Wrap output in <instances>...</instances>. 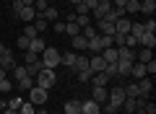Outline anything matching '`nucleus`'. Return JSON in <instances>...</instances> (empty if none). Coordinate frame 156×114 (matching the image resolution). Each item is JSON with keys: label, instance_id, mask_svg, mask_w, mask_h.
I'll list each match as a JSON object with an SVG mask.
<instances>
[{"label": "nucleus", "instance_id": "f257e3e1", "mask_svg": "<svg viewBox=\"0 0 156 114\" xmlns=\"http://www.w3.org/2000/svg\"><path fill=\"white\" fill-rule=\"evenodd\" d=\"M39 60H42V67H47V70H55V67L60 65V49H55V47H44V52L39 54Z\"/></svg>", "mask_w": 156, "mask_h": 114}, {"label": "nucleus", "instance_id": "f03ea898", "mask_svg": "<svg viewBox=\"0 0 156 114\" xmlns=\"http://www.w3.org/2000/svg\"><path fill=\"white\" fill-rule=\"evenodd\" d=\"M34 78H37V83H34V86L44 88V91H50V88L57 83V75H55V70H47V67H42V70H39Z\"/></svg>", "mask_w": 156, "mask_h": 114}, {"label": "nucleus", "instance_id": "7ed1b4c3", "mask_svg": "<svg viewBox=\"0 0 156 114\" xmlns=\"http://www.w3.org/2000/svg\"><path fill=\"white\" fill-rule=\"evenodd\" d=\"M26 93H29V98H26V101H31L34 106H44V104H47V91H44V88L31 86Z\"/></svg>", "mask_w": 156, "mask_h": 114}, {"label": "nucleus", "instance_id": "20e7f679", "mask_svg": "<svg viewBox=\"0 0 156 114\" xmlns=\"http://www.w3.org/2000/svg\"><path fill=\"white\" fill-rule=\"evenodd\" d=\"M109 98V91H107V86H94V91H91V101H96L101 106V104Z\"/></svg>", "mask_w": 156, "mask_h": 114}, {"label": "nucleus", "instance_id": "39448f33", "mask_svg": "<svg viewBox=\"0 0 156 114\" xmlns=\"http://www.w3.org/2000/svg\"><path fill=\"white\" fill-rule=\"evenodd\" d=\"M96 31H99V36H115V23H109L107 18H101L99 23H96Z\"/></svg>", "mask_w": 156, "mask_h": 114}, {"label": "nucleus", "instance_id": "423d86ee", "mask_svg": "<svg viewBox=\"0 0 156 114\" xmlns=\"http://www.w3.org/2000/svg\"><path fill=\"white\" fill-rule=\"evenodd\" d=\"M0 67H3V70H13V67H16V57H13L11 49H5V52L0 54Z\"/></svg>", "mask_w": 156, "mask_h": 114}, {"label": "nucleus", "instance_id": "0eeeda50", "mask_svg": "<svg viewBox=\"0 0 156 114\" xmlns=\"http://www.w3.org/2000/svg\"><path fill=\"white\" fill-rule=\"evenodd\" d=\"M107 101H112L115 106H122V101H125V91H122V86H115V88H112Z\"/></svg>", "mask_w": 156, "mask_h": 114}, {"label": "nucleus", "instance_id": "6e6552de", "mask_svg": "<svg viewBox=\"0 0 156 114\" xmlns=\"http://www.w3.org/2000/svg\"><path fill=\"white\" fill-rule=\"evenodd\" d=\"M109 11H112V3H96V8L91 11V16H94L96 21H101V18H104Z\"/></svg>", "mask_w": 156, "mask_h": 114}, {"label": "nucleus", "instance_id": "1a4fd4ad", "mask_svg": "<svg viewBox=\"0 0 156 114\" xmlns=\"http://www.w3.org/2000/svg\"><path fill=\"white\" fill-rule=\"evenodd\" d=\"M104 65H107V62L101 60V54H91V57H89V70L91 73H101Z\"/></svg>", "mask_w": 156, "mask_h": 114}, {"label": "nucleus", "instance_id": "9d476101", "mask_svg": "<svg viewBox=\"0 0 156 114\" xmlns=\"http://www.w3.org/2000/svg\"><path fill=\"white\" fill-rule=\"evenodd\" d=\"M130 18L128 16H122V18H117L115 21V34H130Z\"/></svg>", "mask_w": 156, "mask_h": 114}, {"label": "nucleus", "instance_id": "9b49d317", "mask_svg": "<svg viewBox=\"0 0 156 114\" xmlns=\"http://www.w3.org/2000/svg\"><path fill=\"white\" fill-rule=\"evenodd\" d=\"M81 114H101V106L96 101H81Z\"/></svg>", "mask_w": 156, "mask_h": 114}, {"label": "nucleus", "instance_id": "f8f14e48", "mask_svg": "<svg viewBox=\"0 0 156 114\" xmlns=\"http://www.w3.org/2000/svg\"><path fill=\"white\" fill-rule=\"evenodd\" d=\"M44 47H47V44H44V39H42V36H34L31 42H29V49H26V52L42 54V52H44Z\"/></svg>", "mask_w": 156, "mask_h": 114}, {"label": "nucleus", "instance_id": "ddd939ff", "mask_svg": "<svg viewBox=\"0 0 156 114\" xmlns=\"http://www.w3.org/2000/svg\"><path fill=\"white\" fill-rule=\"evenodd\" d=\"M115 49H117V60L135 62V49H130V47H115Z\"/></svg>", "mask_w": 156, "mask_h": 114}, {"label": "nucleus", "instance_id": "4468645a", "mask_svg": "<svg viewBox=\"0 0 156 114\" xmlns=\"http://www.w3.org/2000/svg\"><path fill=\"white\" fill-rule=\"evenodd\" d=\"M70 44H73V49H76V52H83V49L89 47V39H86L83 34H78V36H70Z\"/></svg>", "mask_w": 156, "mask_h": 114}, {"label": "nucleus", "instance_id": "2eb2a0df", "mask_svg": "<svg viewBox=\"0 0 156 114\" xmlns=\"http://www.w3.org/2000/svg\"><path fill=\"white\" fill-rule=\"evenodd\" d=\"M138 44H140V47H146V49H154L156 47V36H154V34H140V36H138Z\"/></svg>", "mask_w": 156, "mask_h": 114}, {"label": "nucleus", "instance_id": "dca6fc26", "mask_svg": "<svg viewBox=\"0 0 156 114\" xmlns=\"http://www.w3.org/2000/svg\"><path fill=\"white\" fill-rule=\"evenodd\" d=\"M18 18L26 23H34V18H37V11H34V5H23V11L18 13Z\"/></svg>", "mask_w": 156, "mask_h": 114}, {"label": "nucleus", "instance_id": "f3484780", "mask_svg": "<svg viewBox=\"0 0 156 114\" xmlns=\"http://www.w3.org/2000/svg\"><path fill=\"white\" fill-rule=\"evenodd\" d=\"M130 75H133L135 81L146 78V65H143V62H133V67H130Z\"/></svg>", "mask_w": 156, "mask_h": 114}, {"label": "nucleus", "instance_id": "a211bd4d", "mask_svg": "<svg viewBox=\"0 0 156 114\" xmlns=\"http://www.w3.org/2000/svg\"><path fill=\"white\" fill-rule=\"evenodd\" d=\"M122 91H125V98H138V83H135V81H130L128 83V86H122Z\"/></svg>", "mask_w": 156, "mask_h": 114}, {"label": "nucleus", "instance_id": "6ab92c4d", "mask_svg": "<svg viewBox=\"0 0 156 114\" xmlns=\"http://www.w3.org/2000/svg\"><path fill=\"white\" fill-rule=\"evenodd\" d=\"M65 114H81V101L78 98H68L65 101Z\"/></svg>", "mask_w": 156, "mask_h": 114}, {"label": "nucleus", "instance_id": "aec40b11", "mask_svg": "<svg viewBox=\"0 0 156 114\" xmlns=\"http://www.w3.org/2000/svg\"><path fill=\"white\" fill-rule=\"evenodd\" d=\"M148 60H154V49H140V52H135V62H143V65H146V62H148Z\"/></svg>", "mask_w": 156, "mask_h": 114}, {"label": "nucleus", "instance_id": "412c9836", "mask_svg": "<svg viewBox=\"0 0 156 114\" xmlns=\"http://www.w3.org/2000/svg\"><path fill=\"white\" fill-rule=\"evenodd\" d=\"M140 13V0H128L125 3V16H135Z\"/></svg>", "mask_w": 156, "mask_h": 114}, {"label": "nucleus", "instance_id": "4be33fe9", "mask_svg": "<svg viewBox=\"0 0 156 114\" xmlns=\"http://www.w3.org/2000/svg\"><path fill=\"white\" fill-rule=\"evenodd\" d=\"M107 81H109V75H107V73L101 70V73H94L89 83H91V86H107Z\"/></svg>", "mask_w": 156, "mask_h": 114}, {"label": "nucleus", "instance_id": "5701e85b", "mask_svg": "<svg viewBox=\"0 0 156 114\" xmlns=\"http://www.w3.org/2000/svg\"><path fill=\"white\" fill-rule=\"evenodd\" d=\"M37 16H42V18H44L47 23H55V21H57V16H60V13H57V8H52V5H50V8H47L44 13H37Z\"/></svg>", "mask_w": 156, "mask_h": 114}, {"label": "nucleus", "instance_id": "b1692460", "mask_svg": "<svg viewBox=\"0 0 156 114\" xmlns=\"http://www.w3.org/2000/svg\"><path fill=\"white\" fill-rule=\"evenodd\" d=\"M101 60H104V62H117V49L115 47H107V49H101Z\"/></svg>", "mask_w": 156, "mask_h": 114}, {"label": "nucleus", "instance_id": "393cba45", "mask_svg": "<svg viewBox=\"0 0 156 114\" xmlns=\"http://www.w3.org/2000/svg\"><path fill=\"white\" fill-rule=\"evenodd\" d=\"M73 70H76V73H81V70H89V57H81V54H76Z\"/></svg>", "mask_w": 156, "mask_h": 114}, {"label": "nucleus", "instance_id": "a878e982", "mask_svg": "<svg viewBox=\"0 0 156 114\" xmlns=\"http://www.w3.org/2000/svg\"><path fill=\"white\" fill-rule=\"evenodd\" d=\"M86 49H89L91 54H99L101 49H104V47H101V39H99V36H94V39H89V47H86Z\"/></svg>", "mask_w": 156, "mask_h": 114}, {"label": "nucleus", "instance_id": "bb28decb", "mask_svg": "<svg viewBox=\"0 0 156 114\" xmlns=\"http://www.w3.org/2000/svg\"><path fill=\"white\" fill-rule=\"evenodd\" d=\"M154 11H156V0H143V3H140V13H143V16H151Z\"/></svg>", "mask_w": 156, "mask_h": 114}, {"label": "nucleus", "instance_id": "cd10ccee", "mask_svg": "<svg viewBox=\"0 0 156 114\" xmlns=\"http://www.w3.org/2000/svg\"><path fill=\"white\" fill-rule=\"evenodd\" d=\"M76 54H78V52H65V54H60V65L73 67V62H76Z\"/></svg>", "mask_w": 156, "mask_h": 114}, {"label": "nucleus", "instance_id": "c85d7f7f", "mask_svg": "<svg viewBox=\"0 0 156 114\" xmlns=\"http://www.w3.org/2000/svg\"><path fill=\"white\" fill-rule=\"evenodd\" d=\"M65 34L68 36H78V34H81V26H78L76 21H68L65 23Z\"/></svg>", "mask_w": 156, "mask_h": 114}, {"label": "nucleus", "instance_id": "c756f323", "mask_svg": "<svg viewBox=\"0 0 156 114\" xmlns=\"http://www.w3.org/2000/svg\"><path fill=\"white\" fill-rule=\"evenodd\" d=\"M120 109H125V114H128V112H135V109H138V98H125Z\"/></svg>", "mask_w": 156, "mask_h": 114}, {"label": "nucleus", "instance_id": "7c9ffc66", "mask_svg": "<svg viewBox=\"0 0 156 114\" xmlns=\"http://www.w3.org/2000/svg\"><path fill=\"white\" fill-rule=\"evenodd\" d=\"M37 112V106H34L31 101H21V106H18V114H34Z\"/></svg>", "mask_w": 156, "mask_h": 114}, {"label": "nucleus", "instance_id": "2f4dec72", "mask_svg": "<svg viewBox=\"0 0 156 114\" xmlns=\"http://www.w3.org/2000/svg\"><path fill=\"white\" fill-rule=\"evenodd\" d=\"M31 86H34V78H31V75H26V78H21V81H18V88H21V91H29Z\"/></svg>", "mask_w": 156, "mask_h": 114}, {"label": "nucleus", "instance_id": "473e14b6", "mask_svg": "<svg viewBox=\"0 0 156 114\" xmlns=\"http://www.w3.org/2000/svg\"><path fill=\"white\" fill-rule=\"evenodd\" d=\"M39 70H42V60H37V62H31V65H26V73H29V75H31V78L37 75Z\"/></svg>", "mask_w": 156, "mask_h": 114}, {"label": "nucleus", "instance_id": "72a5a7b5", "mask_svg": "<svg viewBox=\"0 0 156 114\" xmlns=\"http://www.w3.org/2000/svg\"><path fill=\"white\" fill-rule=\"evenodd\" d=\"M76 16H91V8L86 3H78L76 5Z\"/></svg>", "mask_w": 156, "mask_h": 114}, {"label": "nucleus", "instance_id": "f704fd0d", "mask_svg": "<svg viewBox=\"0 0 156 114\" xmlns=\"http://www.w3.org/2000/svg\"><path fill=\"white\" fill-rule=\"evenodd\" d=\"M13 75H16V81L26 78V75H29V73H26V65H16V67H13Z\"/></svg>", "mask_w": 156, "mask_h": 114}, {"label": "nucleus", "instance_id": "c9c22d12", "mask_svg": "<svg viewBox=\"0 0 156 114\" xmlns=\"http://www.w3.org/2000/svg\"><path fill=\"white\" fill-rule=\"evenodd\" d=\"M23 36H26V39H34V36H39V31L34 29V23H26V29H23Z\"/></svg>", "mask_w": 156, "mask_h": 114}, {"label": "nucleus", "instance_id": "e433bc0d", "mask_svg": "<svg viewBox=\"0 0 156 114\" xmlns=\"http://www.w3.org/2000/svg\"><path fill=\"white\" fill-rule=\"evenodd\" d=\"M125 47L135 49V47H138V36H133V34H125Z\"/></svg>", "mask_w": 156, "mask_h": 114}, {"label": "nucleus", "instance_id": "4c0bfd02", "mask_svg": "<svg viewBox=\"0 0 156 114\" xmlns=\"http://www.w3.org/2000/svg\"><path fill=\"white\" fill-rule=\"evenodd\" d=\"M91 75H94L91 70H81V73H76V78H78L81 83H89V81H91Z\"/></svg>", "mask_w": 156, "mask_h": 114}, {"label": "nucleus", "instance_id": "58836bf2", "mask_svg": "<svg viewBox=\"0 0 156 114\" xmlns=\"http://www.w3.org/2000/svg\"><path fill=\"white\" fill-rule=\"evenodd\" d=\"M81 34H83L86 39H94V36H99V31H96L94 26H86V29H81Z\"/></svg>", "mask_w": 156, "mask_h": 114}, {"label": "nucleus", "instance_id": "ea45409f", "mask_svg": "<svg viewBox=\"0 0 156 114\" xmlns=\"http://www.w3.org/2000/svg\"><path fill=\"white\" fill-rule=\"evenodd\" d=\"M143 31L146 34H156V21H154V18H148V21L143 23Z\"/></svg>", "mask_w": 156, "mask_h": 114}, {"label": "nucleus", "instance_id": "a19ab883", "mask_svg": "<svg viewBox=\"0 0 156 114\" xmlns=\"http://www.w3.org/2000/svg\"><path fill=\"white\" fill-rule=\"evenodd\" d=\"M47 8H50V5H47V0H34V11H37V13H44Z\"/></svg>", "mask_w": 156, "mask_h": 114}, {"label": "nucleus", "instance_id": "79ce46f5", "mask_svg": "<svg viewBox=\"0 0 156 114\" xmlns=\"http://www.w3.org/2000/svg\"><path fill=\"white\" fill-rule=\"evenodd\" d=\"M0 91H3V93H11L13 91V83L8 81V78H3V81H0Z\"/></svg>", "mask_w": 156, "mask_h": 114}, {"label": "nucleus", "instance_id": "37998d69", "mask_svg": "<svg viewBox=\"0 0 156 114\" xmlns=\"http://www.w3.org/2000/svg\"><path fill=\"white\" fill-rule=\"evenodd\" d=\"M29 42H31V39H26V36H23V34H21V36H18V39H16L18 49H23V52H26V49H29Z\"/></svg>", "mask_w": 156, "mask_h": 114}, {"label": "nucleus", "instance_id": "c03bdc74", "mask_svg": "<svg viewBox=\"0 0 156 114\" xmlns=\"http://www.w3.org/2000/svg\"><path fill=\"white\" fill-rule=\"evenodd\" d=\"M120 112V106H115L112 101H104V114H117Z\"/></svg>", "mask_w": 156, "mask_h": 114}, {"label": "nucleus", "instance_id": "a18cd8bd", "mask_svg": "<svg viewBox=\"0 0 156 114\" xmlns=\"http://www.w3.org/2000/svg\"><path fill=\"white\" fill-rule=\"evenodd\" d=\"M130 34L133 36H140L143 34V23H130Z\"/></svg>", "mask_w": 156, "mask_h": 114}, {"label": "nucleus", "instance_id": "49530a36", "mask_svg": "<svg viewBox=\"0 0 156 114\" xmlns=\"http://www.w3.org/2000/svg\"><path fill=\"white\" fill-rule=\"evenodd\" d=\"M89 18H91V16H76V23H78L81 29H86V26H91V23H89Z\"/></svg>", "mask_w": 156, "mask_h": 114}, {"label": "nucleus", "instance_id": "de8ad7c7", "mask_svg": "<svg viewBox=\"0 0 156 114\" xmlns=\"http://www.w3.org/2000/svg\"><path fill=\"white\" fill-rule=\"evenodd\" d=\"M146 75H156V60H148V62H146Z\"/></svg>", "mask_w": 156, "mask_h": 114}, {"label": "nucleus", "instance_id": "09e8293b", "mask_svg": "<svg viewBox=\"0 0 156 114\" xmlns=\"http://www.w3.org/2000/svg\"><path fill=\"white\" fill-rule=\"evenodd\" d=\"M21 11H23V3L21 0H13V16H18Z\"/></svg>", "mask_w": 156, "mask_h": 114}, {"label": "nucleus", "instance_id": "8fccbe9b", "mask_svg": "<svg viewBox=\"0 0 156 114\" xmlns=\"http://www.w3.org/2000/svg\"><path fill=\"white\" fill-rule=\"evenodd\" d=\"M23 98H8V109H18Z\"/></svg>", "mask_w": 156, "mask_h": 114}, {"label": "nucleus", "instance_id": "3c124183", "mask_svg": "<svg viewBox=\"0 0 156 114\" xmlns=\"http://www.w3.org/2000/svg\"><path fill=\"white\" fill-rule=\"evenodd\" d=\"M52 29H55L57 34H65V23H62V21H55V23H52Z\"/></svg>", "mask_w": 156, "mask_h": 114}, {"label": "nucleus", "instance_id": "603ef678", "mask_svg": "<svg viewBox=\"0 0 156 114\" xmlns=\"http://www.w3.org/2000/svg\"><path fill=\"white\" fill-rule=\"evenodd\" d=\"M39 60V54H34V52H26V65H31V62H37Z\"/></svg>", "mask_w": 156, "mask_h": 114}, {"label": "nucleus", "instance_id": "864d4df0", "mask_svg": "<svg viewBox=\"0 0 156 114\" xmlns=\"http://www.w3.org/2000/svg\"><path fill=\"white\" fill-rule=\"evenodd\" d=\"M109 3H112V8H125L128 0H109Z\"/></svg>", "mask_w": 156, "mask_h": 114}, {"label": "nucleus", "instance_id": "5fc2aeb1", "mask_svg": "<svg viewBox=\"0 0 156 114\" xmlns=\"http://www.w3.org/2000/svg\"><path fill=\"white\" fill-rule=\"evenodd\" d=\"M8 109V98H0V112H5Z\"/></svg>", "mask_w": 156, "mask_h": 114}, {"label": "nucleus", "instance_id": "6e6d98bb", "mask_svg": "<svg viewBox=\"0 0 156 114\" xmlns=\"http://www.w3.org/2000/svg\"><path fill=\"white\" fill-rule=\"evenodd\" d=\"M3 114H18V109H5Z\"/></svg>", "mask_w": 156, "mask_h": 114}, {"label": "nucleus", "instance_id": "4d7b16f0", "mask_svg": "<svg viewBox=\"0 0 156 114\" xmlns=\"http://www.w3.org/2000/svg\"><path fill=\"white\" fill-rule=\"evenodd\" d=\"M21 3L23 5H34V0H21Z\"/></svg>", "mask_w": 156, "mask_h": 114}, {"label": "nucleus", "instance_id": "13d9d810", "mask_svg": "<svg viewBox=\"0 0 156 114\" xmlns=\"http://www.w3.org/2000/svg\"><path fill=\"white\" fill-rule=\"evenodd\" d=\"M5 49H8V47H5V44H3V42H0V54H3V52H5Z\"/></svg>", "mask_w": 156, "mask_h": 114}, {"label": "nucleus", "instance_id": "bf43d9fd", "mask_svg": "<svg viewBox=\"0 0 156 114\" xmlns=\"http://www.w3.org/2000/svg\"><path fill=\"white\" fill-rule=\"evenodd\" d=\"M70 3H73V5H78V3H83V0H70Z\"/></svg>", "mask_w": 156, "mask_h": 114}, {"label": "nucleus", "instance_id": "052dcab7", "mask_svg": "<svg viewBox=\"0 0 156 114\" xmlns=\"http://www.w3.org/2000/svg\"><path fill=\"white\" fill-rule=\"evenodd\" d=\"M96 3H109V0H96Z\"/></svg>", "mask_w": 156, "mask_h": 114}, {"label": "nucleus", "instance_id": "680f3d73", "mask_svg": "<svg viewBox=\"0 0 156 114\" xmlns=\"http://www.w3.org/2000/svg\"><path fill=\"white\" fill-rule=\"evenodd\" d=\"M128 114H133V112H128Z\"/></svg>", "mask_w": 156, "mask_h": 114}, {"label": "nucleus", "instance_id": "e2e57ef3", "mask_svg": "<svg viewBox=\"0 0 156 114\" xmlns=\"http://www.w3.org/2000/svg\"><path fill=\"white\" fill-rule=\"evenodd\" d=\"M140 3H143V0H140Z\"/></svg>", "mask_w": 156, "mask_h": 114}, {"label": "nucleus", "instance_id": "0e129e2a", "mask_svg": "<svg viewBox=\"0 0 156 114\" xmlns=\"http://www.w3.org/2000/svg\"><path fill=\"white\" fill-rule=\"evenodd\" d=\"M0 114H3V112H0Z\"/></svg>", "mask_w": 156, "mask_h": 114}]
</instances>
